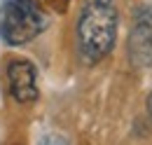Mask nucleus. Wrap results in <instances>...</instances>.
<instances>
[{
  "label": "nucleus",
  "mask_w": 152,
  "mask_h": 145,
  "mask_svg": "<svg viewBox=\"0 0 152 145\" xmlns=\"http://www.w3.org/2000/svg\"><path fill=\"white\" fill-rule=\"evenodd\" d=\"M129 59L136 68L152 66V7L143 5L136 10L129 33Z\"/></svg>",
  "instance_id": "7ed1b4c3"
},
{
  "label": "nucleus",
  "mask_w": 152,
  "mask_h": 145,
  "mask_svg": "<svg viewBox=\"0 0 152 145\" xmlns=\"http://www.w3.org/2000/svg\"><path fill=\"white\" fill-rule=\"evenodd\" d=\"M7 82L10 94L19 103H31L38 98V70L31 61L14 59L7 63Z\"/></svg>",
  "instance_id": "20e7f679"
},
{
  "label": "nucleus",
  "mask_w": 152,
  "mask_h": 145,
  "mask_svg": "<svg viewBox=\"0 0 152 145\" xmlns=\"http://www.w3.org/2000/svg\"><path fill=\"white\" fill-rule=\"evenodd\" d=\"M148 112H150V117H152V94L148 96Z\"/></svg>",
  "instance_id": "39448f33"
},
{
  "label": "nucleus",
  "mask_w": 152,
  "mask_h": 145,
  "mask_svg": "<svg viewBox=\"0 0 152 145\" xmlns=\"http://www.w3.org/2000/svg\"><path fill=\"white\" fill-rule=\"evenodd\" d=\"M49 23V17L35 0H5L0 10V35L10 45H26L38 37Z\"/></svg>",
  "instance_id": "f03ea898"
},
{
  "label": "nucleus",
  "mask_w": 152,
  "mask_h": 145,
  "mask_svg": "<svg viewBox=\"0 0 152 145\" xmlns=\"http://www.w3.org/2000/svg\"><path fill=\"white\" fill-rule=\"evenodd\" d=\"M117 40V5L115 0H84L77 21V52L89 66L113 52Z\"/></svg>",
  "instance_id": "f257e3e1"
}]
</instances>
